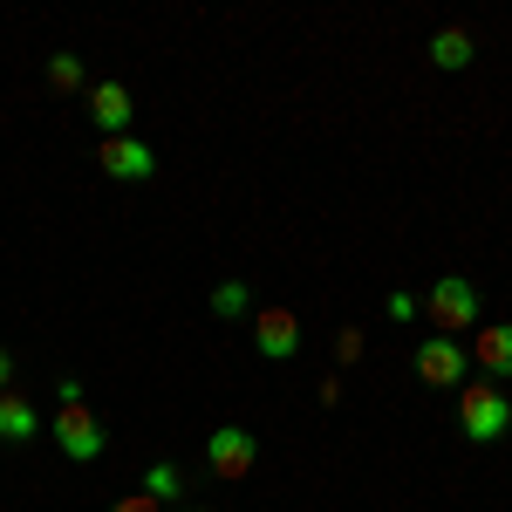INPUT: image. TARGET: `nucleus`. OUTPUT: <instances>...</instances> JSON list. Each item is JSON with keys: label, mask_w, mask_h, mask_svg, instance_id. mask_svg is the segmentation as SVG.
Masks as SVG:
<instances>
[{"label": "nucleus", "mask_w": 512, "mask_h": 512, "mask_svg": "<svg viewBox=\"0 0 512 512\" xmlns=\"http://www.w3.org/2000/svg\"><path fill=\"white\" fill-rule=\"evenodd\" d=\"M458 431L472 437V444H499L512 431V403L492 383H465L458 390Z\"/></svg>", "instance_id": "1"}, {"label": "nucleus", "mask_w": 512, "mask_h": 512, "mask_svg": "<svg viewBox=\"0 0 512 512\" xmlns=\"http://www.w3.org/2000/svg\"><path fill=\"white\" fill-rule=\"evenodd\" d=\"M424 315H431L437 335H458V328H478V287L465 274H444L431 287V301H424Z\"/></svg>", "instance_id": "2"}, {"label": "nucleus", "mask_w": 512, "mask_h": 512, "mask_svg": "<svg viewBox=\"0 0 512 512\" xmlns=\"http://www.w3.org/2000/svg\"><path fill=\"white\" fill-rule=\"evenodd\" d=\"M465 369H472V355L458 349L451 335H431V342H417V376H424L431 390H465Z\"/></svg>", "instance_id": "3"}, {"label": "nucleus", "mask_w": 512, "mask_h": 512, "mask_svg": "<svg viewBox=\"0 0 512 512\" xmlns=\"http://www.w3.org/2000/svg\"><path fill=\"white\" fill-rule=\"evenodd\" d=\"M55 444H62L76 465L103 458V424H96V410H89V403H62V410H55Z\"/></svg>", "instance_id": "4"}, {"label": "nucleus", "mask_w": 512, "mask_h": 512, "mask_svg": "<svg viewBox=\"0 0 512 512\" xmlns=\"http://www.w3.org/2000/svg\"><path fill=\"white\" fill-rule=\"evenodd\" d=\"M96 164L117 178V185H144L151 171H158V151L144 144V137H103V151H96Z\"/></svg>", "instance_id": "5"}, {"label": "nucleus", "mask_w": 512, "mask_h": 512, "mask_svg": "<svg viewBox=\"0 0 512 512\" xmlns=\"http://www.w3.org/2000/svg\"><path fill=\"white\" fill-rule=\"evenodd\" d=\"M205 458H212V472H219V478H246V472H253V458H260V444H253V431H239V424H219L212 444H205Z\"/></svg>", "instance_id": "6"}, {"label": "nucleus", "mask_w": 512, "mask_h": 512, "mask_svg": "<svg viewBox=\"0 0 512 512\" xmlns=\"http://www.w3.org/2000/svg\"><path fill=\"white\" fill-rule=\"evenodd\" d=\"M253 349L267 355V362H294V349H301V321L287 315V308H267V315L253 321Z\"/></svg>", "instance_id": "7"}, {"label": "nucleus", "mask_w": 512, "mask_h": 512, "mask_svg": "<svg viewBox=\"0 0 512 512\" xmlns=\"http://www.w3.org/2000/svg\"><path fill=\"white\" fill-rule=\"evenodd\" d=\"M130 117H137V103H130V89H123V82H96V89H89V123H96L103 137H123Z\"/></svg>", "instance_id": "8"}, {"label": "nucleus", "mask_w": 512, "mask_h": 512, "mask_svg": "<svg viewBox=\"0 0 512 512\" xmlns=\"http://www.w3.org/2000/svg\"><path fill=\"white\" fill-rule=\"evenodd\" d=\"M472 355H478L485 376H512V328H506V321H492V328L478 321V328H472Z\"/></svg>", "instance_id": "9"}, {"label": "nucleus", "mask_w": 512, "mask_h": 512, "mask_svg": "<svg viewBox=\"0 0 512 512\" xmlns=\"http://www.w3.org/2000/svg\"><path fill=\"white\" fill-rule=\"evenodd\" d=\"M28 437H41V410L28 403V396H0V444H28Z\"/></svg>", "instance_id": "10"}, {"label": "nucleus", "mask_w": 512, "mask_h": 512, "mask_svg": "<svg viewBox=\"0 0 512 512\" xmlns=\"http://www.w3.org/2000/svg\"><path fill=\"white\" fill-rule=\"evenodd\" d=\"M431 62L437 69H465V62H472V35H465V28H437L431 35Z\"/></svg>", "instance_id": "11"}, {"label": "nucleus", "mask_w": 512, "mask_h": 512, "mask_svg": "<svg viewBox=\"0 0 512 512\" xmlns=\"http://www.w3.org/2000/svg\"><path fill=\"white\" fill-rule=\"evenodd\" d=\"M144 492H151V499H178V492H185V478H178V465H151V472H144Z\"/></svg>", "instance_id": "12"}, {"label": "nucleus", "mask_w": 512, "mask_h": 512, "mask_svg": "<svg viewBox=\"0 0 512 512\" xmlns=\"http://www.w3.org/2000/svg\"><path fill=\"white\" fill-rule=\"evenodd\" d=\"M48 89H82V55H48Z\"/></svg>", "instance_id": "13"}, {"label": "nucleus", "mask_w": 512, "mask_h": 512, "mask_svg": "<svg viewBox=\"0 0 512 512\" xmlns=\"http://www.w3.org/2000/svg\"><path fill=\"white\" fill-rule=\"evenodd\" d=\"M212 315H246V287H239V280H226V287H212Z\"/></svg>", "instance_id": "14"}, {"label": "nucleus", "mask_w": 512, "mask_h": 512, "mask_svg": "<svg viewBox=\"0 0 512 512\" xmlns=\"http://www.w3.org/2000/svg\"><path fill=\"white\" fill-rule=\"evenodd\" d=\"M110 512H164V506H158V499H151V492H130V499H117V506H110Z\"/></svg>", "instance_id": "15"}, {"label": "nucleus", "mask_w": 512, "mask_h": 512, "mask_svg": "<svg viewBox=\"0 0 512 512\" xmlns=\"http://www.w3.org/2000/svg\"><path fill=\"white\" fill-rule=\"evenodd\" d=\"M7 383H14V355L0 349V396H7Z\"/></svg>", "instance_id": "16"}]
</instances>
